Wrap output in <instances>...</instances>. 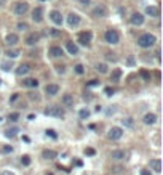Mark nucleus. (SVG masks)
<instances>
[{
  "label": "nucleus",
  "instance_id": "nucleus-1",
  "mask_svg": "<svg viewBox=\"0 0 163 175\" xmlns=\"http://www.w3.org/2000/svg\"><path fill=\"white\" fill-rule=\"evenodd\" d=\"M155 42H157V37L153 34H142L138 39V45L141 48H150L152 45H155Z\"/></svg>",
  "mask_w": 163,
  "mask_h": 175
},
{
  "label": "nucleus",
  "instance_id": "nucleus-2",
  "mask_svg": "<svg viewBox=\"0 0 163 175\" xmlns=\"http://www.w3.org/2000/svg\"><path fill=\"white\" fill-rule=\"evenodd\" d=\"M104 39H106V42L107 44H118V39H120V35H118V32L115 31V29H107L106 31V34H104Z\"/></svg>",
  "mask_w": 163,
  "mask_h": 175
},
{
  "label": "nucleus",
  "instance_id": "nucleus-3",
  "mask_svg": "<svg viewBox=\"0 0 163 175\" xmlns=\"http://www.w3.org/2000/svg\"><path fill=\"white\" fill-rule=\"evenodd\" d=\"M45 116H53V117H64V111L61 109V106H48L43 111Z\"/></svg>",
  "mask_w": 163,
  "mask_h": 175
},
{
  "label": "nucleus",
  "instance_id": "nucleus-4",
  "mask_svg": "<svg viewBox=\"0 0 163 175\" xmlns=\"http://www.w3.org/2000/svg\"><path fill=\"white\" fill-rule=\"evenodd\" d=\"M91 37H93V34L90 31H83V32L78 34V42H80L82 45H85V47H88L90 42H91Z\"/></svg>",
  "mask_w": 163,
  "mask_h": 175
},
{
  "label": "nucleus",
  "instance_id": "nucleus-5",
  "mask_svg": "<svg viewBox=\"0 0 163 175\" xmlns=\"http://www.w3.org/2000/svg\"><path fill=\"white\" fill-rule=\"evenodd\" d=\"M27 10H29V3H27V2H18L15 5V13H16V15H19V16L26 15Z\"/></svg>",
  "mask_w": 163,
  "mask_h": 175
},
{
  "label": "nucleus",
  "instance_id": "nucleus-6",
  "mask_svg": "<svg viewBox=\"0 0 163 175\" xmlns=\"http://www.w3.org/2000/svg\"><path fill=\"white\" fill-rule=\"evenodd\" d=\"M122 135H123L122 127H112L109 130V138H110V140H120Z\"/></svg>",
  "mask_w": 163,
  "mask_h": 175
},
{
  "label": "nucleus",
  "instance_id": "nucleus-7",
  "mask_svg": "<svg viewBox=\"0 0 163 175\" xmlns=\"http://www.w3.org/2000/svg\"><path fill=\"white\" fill-rule=\"evenodd\" d=\"M91 15L95 18H104V16H107V8L104 5H98V7H95Z\"/></svg>",
  "mask_w": 163,
  "mask_h": 175
},
{
  "label": "nucleus",
  "instance_id": "nucleus-8",
  "mask_svg": "<svg viewBox=\"0 0 163 175\" xmlns=\"http://www.w3.org/2000/svg\"><path fill=\"white\" fill-rule=\"evenodd\" d=\"M32 20H34L35 23H42V21H43V8H42V7L34 8V11H32Z\"/></svg>",
  "mask_w": 163,
  "mask_h": 175
},
{
  "label": "nucleus",
  "instance_id": "nucleus-9",
  "mask_svg": "<svg viewBox=\"0 0 163 175\" xmlns=\"http://www.w3.org/2000/svg\"><path fill=\"white\" fill-rule=\"evenodd\" d=\"M110 158L115 159V161L127 159V151H125V149H114L112 153H110Z\"/></svg>",
  "mask_w": 163,
  "mask_h": 175
},
{
  "label": "nucleus",
  "instance_id": "nucleus-10",
  "mask_svg": "<svg viewBox=\"0 0 163 175\" xmlns=\"http://www.w3.org/2000/svg\"><path fill=\"white\" fill-rule=\"evenodd\" d=\"M67 24L71 27H77L78 24H80V16L75 15V13H71V15L67 16Z\"/></svg>",
  "mask_w": 163,
  "mask_h": 175
},
{
  "label": "nucleus",
  "instance_id": "nucleus-11",
  "mask_svg": "<svg viewBox=\"0 0 163 175\" xmlns=\"http://www.w3.org/2000/svg\"><path fill=\"white\" fill-rule=\"evenodd\" d=\"M50 18H51V21H53L54 24H58V26L63 24V15H61L58 10H53V11H51V13H50Z\"/></svg>",
  "mask_w": 163,
  "mask_h": 175
},
{
  "label": "nucleus",
  "instance_id": "nucleus-12",
  "mask_svg": "<svg viewBox=\"0 0 163 175\" xmlns=\"http://www.w3.org/2000/svg\"><path fill=\"white\" fill-rule=\"evenodd\" d=\"M130 21H131V24H134V26H141L144 23V16L141 13H133L131 18H130Z\"/></svg>",
  "mask_w": 163,
  "mask_h": 175
},
{
  "label": "nucleus",
  "instance_id": "nucleus-13",
  "mask_svg": "<svg viewBox=\"0 0 163 175\" xmlns=\"http://www.w3.org/2000/svg\"><path fill=\"white\" fill-rule=\"evenodd\" d=\"M45 93L50 95V96H54L56 93H59V87L56 84H48L45 87Z\"/></svg>",
  "mask_w": 163,
  "mask_h": 175
},
{
  "label": "nucleus",
  "instance_id": "nucleus-14",
  "mask_svg": "<svg viewBox=\"0 0 163 175\" xmlns=\"http://www.w3.org/2000/svg\"><path fill=\"white\" fill-rule=\"evenodd\" d=\"M39 39H40V35L37 34V32H32V34H29L26 37V44L27 45H35L37 42H39Z\"/></svg>",
  "mask_w": 163,
  "mask_h": 175
},
{
  "label": "nucleus",
  "instance_id": "nucleus-15",
  "mask_svg": "<svg viewBox=\"0 0 163 175\" xmlns=\"http://www.w3.org/2000/svg\"><path fill=\"white\" fill-rule=\"evenodd\" d=\"M63 104L64 106H67V108L74 106V96L71 93H64L63 95Z\"/></svg>",
  "mask_w": 163,
  "mask_h": 175
},
{
  "label": "nucleus",
  "instance_id": "nucleus-16",
  "mask_svg": "<svg viewBox=\"0 0 163 175\" xmlns=\"http://www.w3.org/2000/svg\"><path fill=\"white\" fill-rule=\"evenodd\" d=\"M29 71H31V66L27 63H24V64H21V66L16 69V76H26Z\"/></svg>",
  "mask_w": 163,
  "mask_h": 175
},
{
  "label": "nucleus",
  "instance_id": "nucleus-17",
  "mask_svg": "<svg viewBox=\"0 0 163 175\" xmlns=\"http://www.w3.org/2000/svg\"><path fill=\"white\" fill-rule=\"evenodd\" d=\"M157 121V116L153 113H147L146 116H144V124H147V125H152V124H155Z\"/></svg>",
  "mask_w": 163,
  "mask_h": 175
},
{
  "label": "nucleus",
  "instance_id": "nucleus-18",
  "mask_svg": "<svg viewBox=\"0 0 163 175\" xmlns=\"http://www.w3.org/2000/svg\"><path fill=\"white\" fill-rule=\"evenodd\" d=\"M50 55L53 58H59V56H63V55H64V52H63L61 47H51L50 48Z\"/></svg>",
  "mask_w": 163,
  "mask_h": 175
},
{
  "label": "nucleus",
  "instance_id": "nucleus-19",
  "mask_svg": "<svg viewBox=\"0 0 163 175\" xmlns=\"http://www.w3.org/2000/svg\"><path fill=\"white\" fill-rule=\"evenodd\" d=\"M5 42L8 45H16L18 42H19V37H18L16 34H8L7 37H5Z\"/></svg>",
  "mask_w": 163,
  "mask_h": 175
},
{
  "label": "nucleus",
  "instance_id": "nucleus-20",
  "mask_svg": "<svg viewBox=\"0 0 163 175\" xmlns=\"http://www.w3.org/2000/svg\"><path fill=\"white\" fill-rule=\"evenodd\" d=\"M66 48H67V52L71 53V55H74V56H75V55H78V47L74 42H67L66 44Z\"/></svg>",
  "mask_w": 163,
  "mask_h": 175
},
{
  "label": "nucleus",
  "instance_id": "nucleus-21",
  "mask_svg": "<svg viewBox=\"0 0 163 175\" xmlns=\"http://www.w3.org/2000/svg\"><path fill=\"white\" fill-rule=\"evenodd\" d=\"M150 167H152V170H155L157 173H160L162 172V162H160V159H152L150 161Z\"/></svg>",
  "mask_w": 163,
  "mask_h": 175
},
{
  "label": "nucleus",
  "instance_id": "nucleus-22",
  "mask_svg": "<svg viewBox=\"0 0 163 175\" xmlns=\"http://www.w3.org/2000/svg\"><path fill=\"white\" fill-rule=\"evenodd\" d=\"M56 156H58V153H56V151H53V149H45V151H43V158L48 159V161L54 159Z\"/></svg>",
  "mask_w": 163,
  "mask_h": 175
},
{
  "label": "nucleus",
  "instance_id": "nucleus-23",
  "mask_svg": "<svg viewBox=\"0 0 163 175\" xmlns=\"http://www.w3.org/2000/svg\"><path fill=\"white\" fill-rule=\"evenodd\" d=\"M18 132H19V128H18V127H11V128H8V130L5 132V137H8V138H15V137L18 135Z\"/></svg>",
  "mask_w": 163,
  "mask_h": 175
},
{
  "label": "nucleus",
  "instance_id": "nucleus-24",
  "mask_svg": "<svg viewBox=\"0 0 163 175\" xmlns=\"http://www.w3.org/2000/svg\"><path fill=\"white\" fill-rule=\"evenodd\" d=\"M22 85H26V87H39V80L37 79H26V80H22Z\"/></svg>",
  "mask_w": 163,
  "mask_h": 175
},
{
  "label": "nucleus",
  "instance_id": "nucleus-25",
  "mask_svg": "<svg viewBox=\"0 0 163 175\" xmlns=\"http://www.w3.org/2000/svg\"><path fill=\"white\" fill-rule=\"evenodd\" d=\"M146 13H147V15H150V16H158V10L155 7H147L146 8Z\"/></svg>",
  "mask_w": 163,
  "mask_h": 175
},
{
  "label": "nucleus",
  "instance_id": "nucleus-26",
  "mask_svg": "<svg viewBox=\"0 0 163 175\" xmlns=\"http://www.w3.org/2000/svg\"><path fill=\"white\" fill-rule=\"evenodd\" d=\"M120 76H122L120 69H115V71L112 72V76H110V79H112L114 82H118V80H120Z\"/></svg>",
  "mask_w": 163,
  "mask_h": 175
},
{
  "label": "nucleus",
  "instance_id": "nucleus-27",
  "mask_svg": "<svg viewBox=\"0 0 163 175\" xmlns=\"http://www.w3.org/2000/svg\"><path fill=\"white\" fill-rule=\"evenodd\" d=\"M122 122H123V125H125V127H133V125H134V121H133V117H125Z\"/></svg>",
  "mask_w": 163,
  "mask_h": 175
},
{
  "label": "nucleus",
  "instance_id": "nucleus-28",
  "mask_svg": "<svg viewBox=\"0 0 163 175\" xmlns=\"http://www.w3.org/2000/svg\"><path fill=\"white\" fill-rule=\"evenodd\" d=\"M96 71H99L101 74H106L107 72V66L104 63H101V64H96Z\"/></svg>",
  "mask_w": 163,
  "mask_h": 175
},
{
  "label": "nucleus",
  "instance_id": "nucleus-29",
  "mask_svg": "<svg viewBox=\"0 0 163 175\" xmlns=\"http://www.w3.org/2000/svg\"><path fill=\"white\" fill-rule=\"evenodd\" d=\"M0 151H2V153H13V146L3 145V146H0Z\"/></svg>",
  "mask_w": 163,
  "mask_h": 175
},
{
  "label": "nucleus",
  "instance_id": "nucleus-30",
  "mask_svg": "<svg viewBox=\"0 0 163 175\" xmlns=\"http://www.w3.org/2000/svg\"><path fill=\"white\" fill-rule=\"evenodd\" d=\"M7 55H8V58H16V56H19V52H18V50H8L7 52Z\"/></svg>",
  "mask_w": 163,
  "mask_h": 175
},
{
  "label": "nucleus",
  "instance_id": "nucleus-31",
  "mask_svg": "<svg viewBox=\"0 0 163 175\" xmlns=\"http://www.w3.org/2000/svg\"><path fill=\"white\" fill-rule=\"evenodd\" d=\"M11 68H13V63H11V61H5V63H2V69H3V71H10Z\"/></svg>",
  "mask_w": 163,
  "mask_h": 175
},
{
  "label": "nucleus",
  "instance_id": "nucleus-32",
  "mask_svg": "<svg viewBox=\"0 0 163 175\" xmlns=\"http://www.w3.org/2000/svg\"><path fill=\"white\" fill-rule=\"evenodd\" d=\"M21 164L22 165H31V158H29V156H22V158H21Z\"/></svg>",
  "mask_w": 163,
  "mask_h": 175
},
{
  "label": "nucleus",
  "instance_id": "nucleus-33",
  "mask_svg": "<svg viewBox=\"0 0 163 175\" xmlns=\"http://www.w3.org/2000/svg\"><path fill=\"white\" fill-rule=\"evenodd\" d=\"M74 69H75L77 74H83V72H85V69H83L82 64H75V68H74Z\"/></svg>",
  "mask_w": 163,
  "mask_h": 175
},
{
  "label": "nucleus",
  "instance_id": "nucleus-34",
  "mask_svg": "<svg viewBox=\"0 0 163 175\" xmlns=\"http://www.w3.org/2000/svg\"><path fill=\"white\" fill-rule=\"evenodd\" d=\"M8 119H10L11 122H16L18 119H19V114H18V113H11V114H10V117H8Z\"/></svg>",
  "mask_w": 163,
  "mask_h": 175
},
{
  "label": "nucleus",
  "instance_id": "nucleus-35",
  "mask_svg": "<svg viewBox=\"0 0 163 175\" xmlns=\"http://www.w3.org/2000/svg\"><path fill=\"white\" fill-rule=\"evenodd\" d=\"M80 117H82V119L90 117V111H88V109H82V111H80Z\"/></svg>",
  "mask_w": 163,
  "mask_h": 175
},
{
  "label": "nucleus",
  "instance_id": "nucleus-36",
  "mask_svg": "<svg viewBox=\"0 0 163 175\" xmlns=\"http://www.w3.org/2000/svg\"><path fill=\"white\" fill-rule=\"evenodd\" d=\"M18 29L26 31V29H29V26H27V23H18Z\"/></svg>",
  "mask_w": 163,
  "mask_h": 175
},
{
  "label": "nucleus",
  "instance_id": "nucleus-37",
  "mask_svg": "<svg viewBox=\"0 0 163 175\" xmlns=\"http://www.w3.org/2000/svg\"><path fill=\"white\" fill-rule=\"evenodd\" d=\"M46 135L51 137V138H56V137H58V135H56V132H54L53 128H48V130H46Z\"/></svg>",
  "mask_w": 163,
  "mask_h": 175
},
{
  "label": "nucleus",
  "instance_id": "nucleus-38",
  "mask_svg": "<svg viewBox=\"0 0 163 175\" xmlns=\"http://www.w3.org/2000/svg\"><path fill=\"white\" fill-rule=\"evenodd\" d=\"M64 71H66V66H56V72H58V74H64Z\"/></svg>",
  "mask_w": 163,
  "mask_h": 175
},
{
  "label": "nucleus",
  "instance_id": "nucleus-39",
  "mask_svg": "<svg viewBox=\"0 0 163 175\" xmlns=\"http://www.w3.org/2000/svg\"><path fill=\"white\" fill-rule=\"evenodd\" d=\"M141 76H142L146 80H150V74H149L147 71H141Z\"/></svg>",
  "mask_w": 163,
  "mask_h": 175
},
{
  "label": "nucleus",
  "instance_id": "nucleus-40",
  "mask_svg": "<svg viewBox=\"0 0 163 175\" xmlns=\"http://www.w3.org/2000/svg\"><path fill=\"white\" fill-rule=\"evenodd\" d=\"M88 87H95V85H99V80H96V79H93L91 82H88V84H86Z\"/></svg>",
  "mask_w": 163,
  "mask_h": 175
},
{
  "label": "nucleus",
  "instance_id": "nucleus-41",
  "mask_svg": "<svg viewBox=\"0 0 163 175\" xmlns=\"http://www.w3.org/2000/svg\"><path fill=\"white\" fill-rule=\"evenodd\" d=\"M51 35H54V37H58V35H61V31H58V29H51Z\"/></svg>",
  "mask_w": 163,
  "mask_h": 175
},
{
  "label": "nucleus",
  "instance_id": "nucleus-42",
  "mask_svg": "<svg viewBox=\"0 0 163 175\" xmlns=\"http://www.w3.org/2000/svg\"><path fill=\"white\" fill-rule=\"evenodd\" d=\"M85 154H88V156H95V149H93V148H86V149H85Z\"/></svg>",
  "mask_w": 163,
  "mask_h": 175
},
{
  "label": "nucleus",
  "instance_id": "nucleus-43",
  "mask_svg": "<svg viewBox=\"0 0 163 175\" xmlns=\"http://www.w3.org/2000/svg\"><path fill=\"white\" fill-rule=\"evenodd\" d=\"M104 92H106V95H109V96H110V95H114V89H110V87H107Z\"/></svg>",
  "mask_w": 163,
  "mask_h": 175
},
{
  "label": "nucleus",
  "instance_id": "nucleus-44",
  "mask_svg": "<svg viewBox=\"0 0 163 175\" xmlns=\"http://www.w3.org/2000/svg\"><path fill=\"white\" fill-rule=\"evenodd\" d=\"M141 175H152V173H150V170H147V169H142V170H141Z\"/></svg>",
  "mask_w": 163,
  "mask_h": 175
},
{
  "label": "nucleus",
  "instance_id": "nucleus-45",
  "mask_svg": "<svg viewBox=\"0 0 163 175\" xmlns=\"http://www.w3.org/2000/svg\"><path fill=\"white\" fill-rule=\"evenodd\" d=\"M107 59H110V61H117V58L112 56V53H109V55H107Z\"/></svg>",
  "mask_w": 163,
  "mask_h": 175
},
{
  "label": "nucleus",
  "instance_id": "nucleus-46",
  "mask_svg": "<svg viewBox=\"0 0 163 175\" xmlns=\"http://www.w3.org/2000/svg\"><path fill=\"white\" fill-rule=\"evenodd\" d=\"M0 175H15V173H13V172H10V170H5V172H2Z\"/></svg>",
  "mask_w": 163,
  "mask_h": 175
},
{
  "label": "nucleus",
  "instance_id": "nucleus-47",
  "mask_svg": "<svg viewBox=\"0 0 163 175\" xmlns=\"http://www.w3.org/2000/svg\"><path fill=\"white\" fill-rule=\"evenodd\" d=\"M82 3H83V5H88V3H90V0H82Z\"/></svg>",
  "mask_w": 163,
  "mask_h": 175
},
{
  "label": "nucleus",
  "instance_id": "nucleus-48",
  "mask_svg": "<svg viewBox=\"0 0 163 175\" xmlns=\"http://www.w3.org/2000/svg\"><path fill=\"white\" fill-rule=\"evenodd\" d=\"M5 5V0H0V7H3Z\"/></svg>",
  "mask_w": 163,
  "mask_h": 175
},
{
  "label": "nucleus",
  "instance_id": "nucleus-49",
  "mask_svg": "<svg viewBox=\"0 0 163 175\" xmlns=\"http://www.w3.org/2000/svg\"><path fill=\"white\" fill-rule=\"evenodd\" d=\"M46 175H53V173H46Z\"/></svg>",
  "mask_w": 163,
  "mask_h": 175
},
{
  "label": "nucleus",
  "instance_id": "nucleus-50",
  "mask_svg": "<svg viewBox=\"0 0 163 175\" xmlns=\"http://www.w3.org/2000/svg\"><path fill=\"white\" fill-rule=\"evenodd\" d=\"M0 122H2V117H0Z\"/></svg>",
  "mask_w": 163,
  "mask_h": 175
},
{
  "label": "nucleus",
  "instance_id": "nucleus-51",
  "mask_svg": "<svg viewBox=\"0 0 163 175\" xmlns=\"http://www.w3.org/2000/svg\"><path fill=\"white\" fill-rule=\"evenodd\" d=\"M0 84H2V80H0Z\"/></svg>",
  "mask_w": 163,
  "mask_h": 175
}]
</instances>
